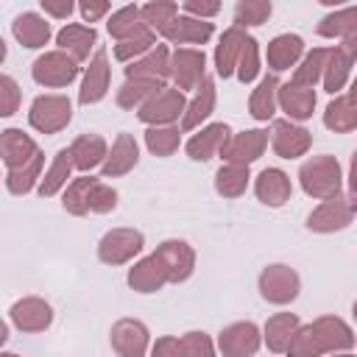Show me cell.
<instances>
[{"label":"cell","instance_id":"cell-57","mask_svg":"<svg viewBox=\"0 0 357 357\" xmlns=\"http://www.w3.org/2000/svg\"><path fill=\"white\" fill-rule=\"evenodd\" d=\"M0 357H17V354H0Z\"/></svg>","mask_w":357,"mask_h":357},{"label":"cell","instance_id":"cell-1","mask_svg":"<svg viewBox=\"0 0 357 357\" xmlns=\"http://www.w3.org/2000/svg\"><path fill=\"white\" fill-rule=\"evenodd\" d=\"M337 346H351L349 326L337 318H321L318 324H312L290 337L287 354L290 357H318L321 351L337 349Z\"/></svg>","mask_w":357,"mask_h":357},{"label":"cell","instance_id":"cell-43","mask_svg":"<svg viewBox=\"0 0 357 357\" xmlns=\"http://www.w3.org/2000/svg\"><path fill=\"white\" fill-rule=\"evenodd\" d=\"M237 75H240V81L243 84H248V81H254V75L259 73V59H257V42L251 39V36H245V42H243V47H240V56H237Z\"/></svg>","mask_w":357,"mask_h":357},{"label":"cell","instance_id":"cell-41","mask_svg":"<svg viewBox=\"0 0 357 357\" xmlns=\"http://www.w3.org/2000/svg\"><path fill=\"white\" fill-rule=\"evenodd\" d=\"M326 59H329V50H312V53L304 59V64L296 70L293 84H296V86H307V89H312V84H315L318 73L324 70Z\"/></svg>","mask_w":357,"mask_h":357},{"label":"cell","instance_id":"cell-37","mask_svg":"<svg viewBox=\"0 0 357 357\" xmlns=\"http://www.w3.org/2000/svg\"><path fill=\"white\" fill-rule=\"evenodd\" d=\"M70 170H73V159H70V151L64 148V151H59V153H56L53 167H50V170H47V176L42 178V184H39V195H42V198L53 195V192L67 181Z\"/></svg>","mask_w":357,"mask_h":357},{"label":"cell","instance_id":"cell-19","mask_svg":"<svg viewBox=\"0 0 357 357\" xmlns=\"http://www.w3.org/2000/svg\"><path fill=\"white\" fill-rule=\"evenodd\" d=\"M50 307L39 298H22L11 307V321L25 332H39L50 324Z\"/></svg>","mask_w":357,"mask_h":357},{"label":"cell","instance_id":"cell-25","mask_svg":"<svg viewBox=\"0 0 357 357\" xmlns=\"http://www.w3.org/2000/svg\"><path fill=\"white\" fill-rule=\"evenodd\" d=\"M279 103H282V109H284L290 117L304 120V117H310V114H312L315 95H312V89H307V86L287 84V86H282V89H279Z\"/></svg>","mask_w":357,"mask_h":357},{"label":"cell","instance_id":"cell-5","mask_svg":"<svg viewBox=\"0 0 357 357\" xmlns=\"http://www.w3.org/2000/svg\"><path fill=\"white\" fill-rule=\"evenodd\" d=\"M259 290L268 301L273 304H284L293 301L298 293V276L287 268V265H271L268 271H262L259 276Z\"/></svg>","mask_w":357,"mask_h":357},{"label":"cell","instance_id":"cell-53","mask_svg":"<svg viewBox=\"0 0 357 357\" xmlns=\"http://www.w3.org/2000/svg\"><path fill=\"white\" fill-rule=\"evenodd\" d=\"M106 11H109V3H81V14H84L86 22L98 20V17L106 14Z\"/></svg>","mask_w":357,"mask_h":357},{"label":"cell","instance_id":"cell-39","mask_svg":"<svg viewBox=\"0 0 357 357\" xmlns=\"http://www.w3.org/2000/svg\"><path fill=\"white\" fill-rule=\"evenodd\" d=\"M156 89H162V84H153V81H139V78H128L120 92H117V103L123 109H134V106H142V98H151Z\"/></svg>","mask_w":357,"mask_h":357},{"label":"cell","instance_id":"cell-30","mask_svg":"<svg viewBox=\"0 0 357 357\" xmlns=\"http://www.w3.org/2000/svg\"><path fill=\"white\" fill-rule=\"evenodd\" d=\"M301 50H304L301 39L284 33V36H276V39L268 45V61H271L273 70H287V67L301 56Z\"/></svg>","mask_w":357,"mask_h":357},{"label":"cell","instance_id":"cell-3","mask_svg":"<svg viewBox=\"0 0 357 357\" xmlns=\"http://www.w3.org/2000/svg\"><path fill=\"white\" fill-rule=\"evenodd\" d=\"M70 114H73V106L64 95H42L33 100L28 117H31V126L39 128L42 134H56L70 123Z\"/></svg>","mask_w":357,"mask_h":357},{"label":"cell","instance_id":"cell-22","mask_svg":"<svg viewBox=\"0 0 357 357\" xmlns=\"http://www.w3.org/2000/svg\"><path fill=\"white\" fill-rule=\"evenodd\" d=\"M137 165V142L131 134H120L106 165H103V176L112 178V176H120V173H128L131 167Z\"/></svg>","mask_w":357,"mask_h":357},{"label":"cell","instance_id":"cell-9","mask_svg":"<svg viewBox=\"0 0 357 357\" xmlns=\"http://www.w3.org/2000/svg\"><path fill=\"white\" fill-rule=\"evenodd\" d=\"M268 145V134L265 131H245V134H237L234 139H229L220 151V156L229 162V165H248L254 162Z\"/></svg>","mask_w":357,"mask_h":357},{"label":"cell","instance_id":"cell-27","mask_svg":"<svg viewBox=\"0 0 357 357\" xmlns=\"http://www.w3.org/2000/svg\"><path fill=\"white\" fill-rule=\"evenodd\" d=\"M11 28H14V36L25 47H42L47 42V36H50V25L36 14H20Z\"/></svg>","mask_w":357,"mask_h":357},{"label":"cell","instance_id":"cell-20","mask_svg":"<svg viewBox=\"0 0 357 357\" xmlns=\"http://www.w3.org/2000/svg\"><path fill=\"white\" fill-rule=\"evenodd\" d=\"M351 218V206L343 204L340 198H326L312 215H310V229L315 231H332V229H343Z\"/></svg>","mask_w":357,"mask_h":357},{"label":"cell","instance_id":"cell-36","mask_svg":"<svg viewBox=\"0 0 357 357\" xmlns=\"http://www.w3.org/2000/svg\"><path fill=\"white\" fill-rule=\"evenodd\" d=\"M273 106H276V78L273 75H265L262 84L251 95V114L257 120H268L273 114Z\"/></svg>","mask_w":357,"mask_h":357},{"label":"cell","instance_id":"cell-23","mask_svg":"<svg viewBox=\"0 0 357 357\" xmlns=\"http://www.w3.org/2000/svg\"><path fill=\"white\" fill-rule=\"evenodd\" d=\"M126 73H128V78H139V81L162 84V81H165V75L170 73V67H167V47H165V45H159L148 59L134 61L131 67H126Z\"/></svg>","mask_w":357,"mask_h":357},{"label":"cell","instance_id":"cell-12","mask_svg":"<svg viewBox=\"0 0 357 357\" xmlns=\"http://www.w3.org/2000/svg\"><path fill=\"white\" fill-rule=\"evenodd\" d=\"M36 151H39L36 142H33L31 137H25L20 128H8V131L0 134V156H3V162H6L11 170H17V167H22L25 162H31Z\"/></svg>","mask_w":357,"mask_h":357},{"label":"cell","instance_id":"cell-50","mask_svg":"<svg viewBox=\"0 0 357 357\" xmlns=\"http://www.w3.org/2000/svg\"><path fill=\"white\" fill-rule=\"evenodd\" d=\"M181 346H184V357H215L212 354V343L204 332H190L181 337Z\"/></svg>","mask_w":357,"mask_h":357},{"label":"cell","instance_id":"cell-49","mask_svg":"<svg viewBox=\"0 0 357 357\" xmlns=\"http://www.w3.org/2000/svg\"><path fill=\"white\" fill-rule=\"evenodd\" d=\"M114 204H117V192L112 187L95 181V187L89 192V209L92 212H109V209H114Z\"/></svg>","mask_w":357,"mask_h":357},{"label":"cell","instance_id":"cell-13","mask_svg":"<svg viewBox=\"0 0 357 357\" xmlns=\"http://www.w3.org/2000/svg\"><path fill=\"white\" fill-rule=\"evenodd\" d=\"M170 73L176 75L178 92L198 86V84L204 81V53H201V50H187V47H181V50L173 56Z\"/></svg>","mask_w":357,"mask_h":357},{"label":"cell","instance_id":"cell-18","mask_svg":"<svg viewBox=\"0 0 357 357\" xmlns=\"http://www.w3.org/2000/svg\"><path fill=\"white\" fill-rule=\"evenodd\" d=\"M310 148V134L304 128H296L284 120L273 123V151L284 159H293L298 153H304Z\"/></svg>","mask_w":357,"mask_h":357},{"label":"cell","instance_id":"cell-35","mask_svg":"<svg viewBox=\"0 0 357 357\" xmlns=\"http://www.w3.org/2000/svg\"><path fill=\"white\" fill-rule=\"evenodd\" d=\"M42 162H45V156L36 151L31 162H25V165H22V167H17V170H8V178H6V181H8V190H11L14 195H22V192H28V190L33 187V181L39 178Z\"/></svg>","mask_w":357,"mask_h":357},{"label":"cell","instance_id":"cell-26","mask_svg":"<svg viewBox=\"0 0 357 357\" xmlns=\"http://www.w3.org/2000/svg\"><path fill=\"white\" fill-rule=\"evenodd\" d=\"M212 106H215V84H212V78L204 75V81L198 84V95H195L192 103L187 106V114H184V120H181V128H184V131L195 128L204 117L212 114Z\"/></svg>","mask_w":357,"mask_h":357},{"label":"cell","instance_id":"cell-11","mask_svg":"<svg viewBox=\"0 0 357 357\" xmlns=\"http://www.w3.org/2000/svg\"><path fill=\"white\" fill-rule=\"evenodd\" d=\"M259 346V332L254 324H231L220 332V351L226 357H251Z\"/></svg>","mask_w":357,"mask_h":357},{"label":"cell","instance_id":"cell-29","mask_svg":"<svg viewBox=\"0 0 357 357\" xmlns=\"http://www.w3.org/2000/svg\"><path fill=\"white\" fill-rule=\"evenodd\" d=\"M243 42H245V33H243L237 25L223 33V39H220V45H218V50H215V64H218V73H220L223 78L234 73V64H237V56H240Z\"/></svg>","mask_w":357,"mask_h":357},{"label":"cell","instance_id":"cell-55","mask_svg":"<svg viewBox=\"0 0 357 357\" xmlns=\"http://www.w3.org/2000/svg\"><path fill=\"white\" fill-rule=\"evenodd\" d=\"M6 337H8V329H6V324H3V321H0V346H3V343H6Z\"/></svg>","mask_w":357,"mask_h":357},{"label":"cell","instance_id":"cell-16","mask_svg":"<svg viewBox=\"0 0 357 357\" xmlns=\"http://www.w3.org/2000/svg\"><path fill=\"white\" fill-rule=\"evenodd\" d=\"M165 282H167V268H165V262L156 254H151L148 259H142L139 265H134L131 273H128V284L134 290H139V293H153Z\"/></svg>","mask_w":357,"mask_h":357},{"label":"cell","instance_id":"cell-21","mask_svg":"<svg viewBox=\"0 0 357 357\" xmlns=\"http://www.w3.org/2000/svg\"><path fill=\"white\" fill-rule=\"evenodd\" d=\"M257 195H259V201H265L271 206H282L290 198V178L282 170L268 167L257 178Z\"/></svg>","mask_w":357,"mask_h":357},{"label":"cell","instance_id":"cell-32","mask_svg":"<svg viewBox=\"0 0 357 357\" xmlns=\"http://www.w3.org/2000/svg\"><path fill=\"white\" fill-rule=\"evenodd\" d=\"M298 326V318L290 315V312H282V315H273L265 326V337H268V346L273 351H284L290 337H293V329Z\"/></svg>","mask_w":357,"mask_h":357},{"label":"cell","instance_id":"cell-28","mask_svg":"<svg viewBox=\"0 0 357 357\" xmlns=\"http://www.w3.org/2000/svg\"><path fill=\"white\" fill-rule=\"evenodd\" d=\"M56 39H59V47H61V50H70L73 59L78 61V59H86V56H89V47H92V42H95L98 36H95V28H86V25H67V28L59 31Z\"/></svg>","mask_w":357,"mask_h":357},{"label":"cell","instance_id":"cell-47","mask_svg":"<svg viewBox=\"0 0 357 357\" xmlns=\"http://www.w3.org/2000/svg\"><path fill=\"white\" fill-rule=\"evenodd\" d=\"M20 106V86L14 78L8 75H0V117H8L14 114Z\"/></svg>","mask_w":357,"mask_h":357},{"label":"cell","instance_id":"cell-33","mask_svg":"<svg viewBox=\"0 0 357 357\" xmlns=\"http://www.w3.org/2000/svg\"><path fill=\"white\" fill-rule=\"evenodd\" d=\"M153 45V31L145 25V22H139L128 36H123L120 42H117V47H114V56L120 59V61H126V59H131V56H139V53H145L148 47Z\"/></svg>","mask_w":357,"mask_h":357},{"label":"cell","instance_id":"cell-17","mask_svg":"<svg viewBox=\"0 0 357 357\" xmlns=\"http://www.w3.org/2000/svg\"><path fill=\"white\" fill-rule=\"evenodd\" d=\"M229 134H231L229 126L215 123V126L204 128L201 134H195V137L187 142V153H190L192 159H212L215 153L223 151V145L229 142Z\"/></svg>","mask_w":357,"mask_h":357},{"label":"cell","instance_id":"cell-38","mask_svg":"<svg viewBox=\"0 0 357 357\" xmlns=\"http://www.w3.org/2000/svg\"><path fill=\"white\" fill-rule=\"evenodd\" d=\"M95 181H98V178H92V176L75 178V181L67 187V192H64V209L73 212V215L89 212V192H92Z\"/></svg>","mask_w":357,"mask_h":357},{"label":"cell","instance_id":"cell-58","mask_svg":"<svg viewBox=\"0 0 357 357\" xmlns=\"http://www.w3.org/2000/svg\"><path fill=\"white\" fill-rule=\"evenodd\" d=\"M346 357H349V354H346Z\"/></svg>","mask_w":357,"mask_h":357},{"label":"cell","instance_id":"cell-54","mask_svg":"<svg viewBox=\"0 0 357 357\" xmlns=\"http://www.w3.org/2000/svg\"><path fill=\"white\" fill-rule=\"evenodd\" d=\"M42 8H45L47 14H53V17H67V14L73 11V3H70V0H64V3H50V0H42Z\"/></svg>","mask_w":357,"mask_h":357},{"label":"cell","instance_id":"cell-34","mask_svg":"<svg viewBox=\"0 0 357 357\" xmlns=\"http://www.w3.org/2000/svg\"><path fill=\"white\" fill-rule=\"evenodd\" d=\"M248 184V165H226L218 170V192L226 198H237Z\"/></svg>","mask_w":357,"mask_h":357},{"label":"cell","instance_id":"cell-45","mask_svg":"<svg viewBox=\"0 0 357 357\" xmlns=\"http://www.w3.org/2000/svg\"><path fill=\"white\" fill-rule=\"evenodd\" d=\"M237 22L240 25H259V22H265L268 20V14H271V3H265V0H243V3H237Z\"/></svg>","mask_w":357,"mask_h":357},{"label":"cell","instance_id":"cell-44","mask_svg":"<svg viewBox=\"0 0 357 357\" xmlns=\"http://www.w3.org/2000/svg\"><path fill=\"white\" fill-rule=\"evenodd\" d=\"M326 126L329 128H337V131H349L354 126V112H351V95L329 103L326 109Z\"/></svg>","mask_w":357,"mask_h":357},{"label":"cell","instance_id":"cell-10","mask_svg":"<svg viewBox=\"0 0 357 357\" xmlns=\"http://www.w3.org/2000/svg\"><path fill=\"white\" fill-rule=\"evenodd\" d=\"M156 257L165 262L167 268V282H184L190 273H192V262H195V254L187 243H178V240H167L159 245Z\"/></svg>","mask_w":357,"mask_h":357},{"label":"cell","instance_id":"cell-48","mask_svg":"<svg viewBox=\"0 0 357 357\" xmlns=\"http://www.w3.org/2000/svg\"><path fill=\"white\" fill-rule=\"evenodd\" d=\"M354 17H357V11H354V8H346V11H343V14H337V17H335V14H332V17H326V20H324V25H321L318 31H321L324 36L351 33V31H354V22H351Z\"/></svg>","mask_w":357,"mask_h":357},{"label":"cell","instance_id":"cell-14","mask_svg":"<svg viewBox=\"0 0 357 357\" xmlns=\"http://www.w3.org/2000/svg\"><path fill=\"white\" fill-rule=\"evenodd\" d=\"M165 39L178 42V45H201L212 36V22L206 20H192V17H176L165 31Z\"/></svg>","mask_w":357,"mask_h":357},{"label":"cell","instance_id":"cell-6","mask_svg":"<svg viewBox=\"0 0 357 357\" xmlns=\"http://www.w3.org/2000/svg\"><path fill=\"white\" fill-rule=\"evenodd\" d=\"M184 109V95L178 89L162 86L156 89L142 106H139V117L145 123H170L178 117V112Z\"/></svg>","mask_w":357,"mask_h":357},{"label":"cell","instance_id":"cell-42","mask_svg":"<svg viewBox=\"0 0 357 357\" xmlns=\"http://www.w3.org/2000/svg\"><path fill=\"white\" fill-rule=\"evenodd\" d=\"M145 142L156 156H170L178 148V131L176 128H148Z\"/></svg>","mask_w":357,"mask_h":357},{"label":"cell","instance_id":"cell-51","mask_svg":"<svg viewBox=\"0 0 357 357\" xmlns=\"http://www.w3.org/2000/svg\"><path fill=\"white\" fill-rule=\"evenodd\" d=\"M153 357H184V346L178 337H159L153 346Z\"/></svg>","mask_w":357,"mask_h":357},{"label":"cell","instance_id":"cell-52","mask_svg":"<svg viewBox=\"0 0 357 357\" xmlns=\"http://www.w3.org/2000/svg\"><path fill=\"white\" fill-rule=\"evenodd\" d=\"M181 8H184V11H190V14H201V17H212V14H218V11H220V6H218V3H195V0H187Z\"/></svg>","mask_w":357,"mask_h":357},{"label":"cell","instance_id":"cell-4","mask_svg":"<svg viewBox=\"0 0 357 357\" xmlns=\"http://www.w3.org/2000/svg\"><path fill=\"white\" fill-rule=\"evenodd\" d=\"M78 75V64L73 56L61 53V50H53V53H45L33 61V78L45 86H64L70 84L73 78Z\"/></svg>","mask_w":357,"mask_h":357},{"label":"cell","instance_id":"cell-8","mask_svg":"<svg viewBox=\"0 0 357 357\" xmlns=\"http://www.w3.org/2000/svg\"><path fill=\"white\" fill-rule=\"evenodd\" d=\"M112 346L120 357H142L145 346H148V329L139 321H117L112 329Z\"/></svg>","mask_w":357,"mask_h":357},{"label":"cell","instance_id":"cell-31","mask_svg":"<svg viewBox=\"0 0 357 357\" xmlns=\"http://www.w3.org/2000/svg\"><path fill=\"white\" fill-rule=\"evenodd\" d=\"M351 42H346L343 47L337 50H329V64H326V89L329 92H337L349 75V67H351Z\"/></svg>","mask_w":357,"mask_h":357},{"label":"cell","instance_id":"cell-7","mask_svg":"<svg viewBox=\"0 0 357 357\" xmlns=\"http://www.w3.org/2000/svg\"><path fill=\"white\" fill-rule=\"evenodd\" d=\"M139 248H142V234H139V231H134V229H114V231H109V234L100 240L98 254H100L103 262L120 265V262L131 259Z\"/></svg>","mask_w":357,"mask_h":357},{"label":"cell","instance_id":"cell-2","mask_svg":"<svg viewBox=\"0 0 357 357\" xmlns=\"http://www.w3.org/2000/svg\"><path fill=\"white\" fill-rule=\"evenodd\" d=\"M340 170L332 156H315L301 167V187L315 198H335Z\"/></svg>","mask_w":357,"mask_h":357},{"label":"cell","instance_id":"cell-24","mask_svg":"<svg viewBox=\"0 0 357 357\" xmlns=\"http://www.w3.org/2000/svg\"><path fill=\"white\" fill-rule=\"evenodd\" d=\"M103 156H106V142H103V137H98V134H84V137H78V139L73 142V148H70V159H73V165L81 167V170L95 167Z\"/></svg>","mask_w":357,"mask_h":357},{"label":"cell","instance_id":"cell-15","mask_svg":"<svg viewBox=\"0 0 357 357\" xmlns=\"http://www.w3.org/2000/svg\"><path fill=\"white\" fill-rule=\"evenodd\" d=\"M109 89V67H106V50H98L92 64L86 67V75H84V84H81V92H78V100L81 103H95L106 95Z\"/></svg>","mask_w":357,"mask_h":357},{"label":"cell","instance_id":"cell-46","mask_svg":"<svg viewBox=\"0 0 357 357\" xmlns=\"http://www.w3.org/2000/svg\"><path fill=\"white\" fill-rule=\"evenodd\" d=\"M139 8L137 6H126V8H120L117 14H112V20H109V33L114 36V39H123V36H128L139 22Z\"/></svg>","mask_w":357,"mask_h":357},{"label":"cell","instance_id":"cell-40","mask_svg":"<svg viewBox=\"0 0 357 357\" xmlns=\"http://www.w3.org/2000/svg\"><path fill=\"white\" fill-rule=\"evenodd\" d=\"M176 11H178V6L176 3H148L145 8H139V17L145 20V25L153 31H165L173 20H176Z\"/></svg>","mask_w":357,"mask_h":357},{"label":"cell","instance_id":"cell-56","mask_svg":"<svg viewBox=\"0 0 357 357\" xmlns=\"http://www.w3.org/2000/svg\"><path fill=\"white\" fill-rule=\"evenodd\" d=\"M3 59H6V42L0 39V61H3Z\"/></svg>","mask_w":357,"mask_h":357}]
</instances>
